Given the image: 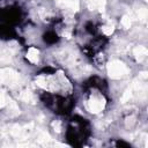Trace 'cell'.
Here are the masks:
<instances>
[{
	"label": "cell",
	"mask_w": 148,
	"mask_h": 148,
	"mask_svg": "<svg viewBox=\"0 0 148 148\" xmlns=\"http://www.w3.org/2000/svg\"><path fill=\"white\" fill-rule=\"evenodd\" d=\"M128 72L126 65L119 60H112L108 64V74L112 79H120Z\"/></svg>",
	"instance_id": "6da1fadb"
},
{
	"label": "cell",
	"mask_w": 148,
	"mask_h": 148,
	"mask_svg": "<svg viewBox=\"0 0 148 148\" xmlns=\"http://www.w3.org/2000/svg\"><path fill=\"white\" fill-rule=\"evenodd\" d=\"M0 82L9 86H14L18 83V74L10 68L0 69Z\"/></svg>",
	"instance_id": "7a4b0ae2"
},
{
	"label": "cell",
	"mask_w": 148,
	"mask_h": 148,
	"mask_svg": "<svg viewBox=\"0 0 148 148\" xmlns=\"http://www.w3.org/2000/svg\"><path fill=\"white\" fill-rule=\"evenodd\" d=\"M104 105H105V102L101 97H90V99L87 103V106H88L89 111L94 112V113H97V112L102 111Z\"/></svg>",
	"instance_id": "3957f363"
},
{
	"label": "cell",
	"mask_w": 148,
	"mask_h": 148,
	"mask_svg": "<svg viewBox=\"0 0 148 148\" xmlns=\"http://www.w3.org/2000/svg\"><path fill=\"white\" fill-rule=\"evenodd\" d=\"M147 53H148L147 49H146L145 46H141V45L134 47V50H133V54H134V57L136 58L138 61H142V60L146 58Z\"/></svg>",
	"instance_id": "277c9868"
},
{
	"label": "cell",
	"mask_w": 148,
	"mask_h": 148,
	"mask_svg": "<svg viewBox=\"0 0 148 148\" xmlns=\"http://www.w3.org/2000/svg\"><path fill=\"white\" fill-rule=\"evenodd\" d=\"M38 54H39V52H38L37 49H35V47H30L29 51H28V53H27V58H28L29 61L36 64V62L38 61Z\"/></svg>",
	"instance_id": "5b68a950"
},
{
	"label": "cell",
	"mask_w": 148,
	"mask_h": 148,
	"mask_svg": "<svg viewBox=\"0 0 148 148\" xmlns=\"http://www.w3.org/2000/svg\"><path fill=\"white\" fill-rule=\"evenodd\" d=\"M20 98L23 99L24 102H31L32 101V95H31V92L29 90H24V91H22L20 94Z\"/></svg>",
	"instance_id": "8992f818"
},
{
	"label": "cell",
	"mask_w": 148,
	"mask_h": 148,
	"mask_svg": "<svg viewBox=\"0 0 148 148\" xmlns=\"http://www.w3.org/2000/svg\"><path fill=\"white\" fill-rule=\"evenodd\" d=\"M136 15H138V18H139L140 21L145 22L146 18H147V9H146V8H140V9H138V10H136Z\"/></svg>",
	"instance_id": "52a82bcc"
},
{
	"label": "cell",
	"mask_w": 148,
	"mask_h": 148,
	"mask_svg": "<svg viewBox=\"0 0 148 148\" xmlns=\"http://www.w3.org/2000/svg\"><path fill=\"white\" fill-rule=\"evenodd\" d=\"M66 3L69 7V9H72L73 12H76L79 9V7H80V3H79L77 0H68Z\"/></svg>",
	"instance_id": "ba28073f"
},
{
	"label": "cell",
	"mask_w": 148,
	"mask_h": 148,
	"mask_svg": "<svg viewBox=\"0 0 148 148\" xmlns=\"http://www.w3.org/2000/svg\"><path fill=\"white\" fill-rule=\"evenodd\" d=\"M113 30H114V25L113 24H106V25H104L103 28H102V31H103V34H105V35H108V36H110L112 32H113Z\"/></svg>",
	"instance_id": "9c48e42d"
},
{
	"label": "cell",
	"mask_w": 148,
	"mask_h": 148,
	"mask_svg": "<svg viewBox=\"0 0 148 148\" xmlns=\"http://www.w3.org/2000/svg\"><path fill=\"white\" fill-rule=\"evenodd\" d=\"M121 25L125 29H128L131 27V17L128 15H124L123 16V18H121Z\"/></svg>",
	"instance_id": "30bf717a"
},
{
	"label": "cell",
	"mask_w": 148,
	"mask_h": 148,
	"mask_svg": "<svg viewBox=\"0 0 148 148\" xmlns=\"http://www.w3.org/2000/svg\"><path fill=\"white\" fill-rule=\"evenodd\" d=\"M49 140H50V135H49L46 132L39 133V135H38V141H39L40 143H46Z\"/></svg>",
	"instance_id": "8fae6325"
},
{
	"label": "cell",
	"mask_w": 148,
	"mask_h": 148,
	"mask_svg": "<svg viewBox=\"0 0 148 148\" xmlns=\"http://www.w3.org/2000/svg\"><path fill=\"white\" fill-rule=\"evenodd\" d=\"M18 112H20L18 106H17L14 102H10V104H9V113H10L12 116H15V114H17Z\"/></svg>",
	"instance_id": "7c38bea8"
},
{
	"label": "cell",
	"mask_w": 148,
	"mask_h": 148,
	"mask_svg": "<svg viewBox=\"0 0 148 148\" xmlns=\"http://www.w3.org/2000/svg\"><path fill=\"white\" fill-rule=\"evenodd\" d=\"M6 105V96L3 94V91H0V108Z\"/></svg>",
	"instance_id": "4fadbf2b"
},
{
	"label": "cell",
	"mask_w": 148,
	"mask_h": 148,
	"mask_svg": "<svg viewBox=\"0 0 148 148\" xmlns=\"http://www.w3.org/2000/svg\"><path fill=\"white\" fill-rule=\"evenodd\" d=\"M52 126L57 130V132H60V123H59V121H53Z\"/></svg>",
	"instance_id": "5bb4252c"
},
{
	"label": "cell",
	"mask_w": 148,
	"mask_h": 148,
	"mask_svg": "<svg viewBox=\"0 0 148 148\" xmlns=\"http://www.w3.org/2000/svg\"><path fill=\"white\" fill-rule=\"evenodd\" d=\"M58 1H60V2H67L68 0H58Z\"/></svg>",
	"instance_id": "9a60e30c"
}]
</instances>
